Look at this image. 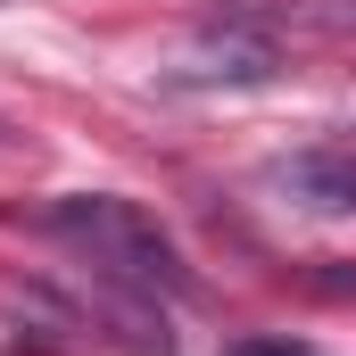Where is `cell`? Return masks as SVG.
<instances>
[{"label":"cell","instance_id":"5","mask_svg":"<svg viewBox=\"0 0 356 356\" xmlns=\"http://www.w3.org/2000/svg\"><path fill=\"white\" fill-rule=\"evenodd\" d=\"M0 149H8V124H0Z\"/></svg>","mask_w":356,"mask_h":356},{"label":"cell","instance_id":"4","mask_svg":"<svg viewBox=\"0 0 356 356\" xmlns=\"http://www.w3.org/2000/svg\"><path fill=\"white\" fill-rule=\"evenodd\" d=\"M224 356H323V348H307V340H232Z\"/></svg>","mask_w":356,"mask_h":356},{"label":"cell","instance_id":"3","mask_svg":"<svg viewBox=\"0 0 356 356\" xmlns=\"http://www.w3.org/2000/svg\"><path fill=\"white\" fill-rule=\"evenodd\" d=\"M257 182H266L282 207H307V216H356V124L315 133V141L266 158Z\"/></svg>","mask_w":356,"mask_h":356},{"label":"cell","instance_id":"1","mask_svg":"<svg viewBox=\"0 0 356 356\" xmlns=\"http://www.w3.org/2000/svg\"><path fill=\"white\" fill-rule=\"evenodd\" d=\"M42 232L67 241L99 282H116V290H133V298H191V290H199V273L182 266L175 232H166L149 207L116 199V191H75V199L42 207Z\"/></svg>","mask_w":356,"mask_h":356},{"label":"cell","instance_id":"2","mask_svg":"<svg viewBox=\"0 0 356 356\" xmlns=\"http://www.w3.org/2000/svg\"><path fill=\"white\" fill-rule=\"evenodd\" d=\"M273 75H282V42L257 33V25H241V17L207 25L191 50H175L158 67L166 91H249V83H273Z\"/></svg>","mask_w":356,"mask_h":356}]
</instances>
